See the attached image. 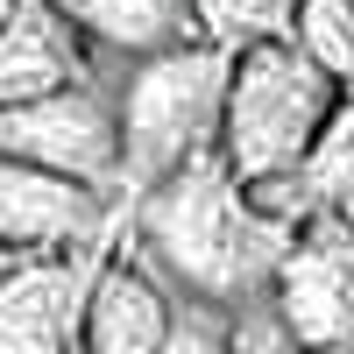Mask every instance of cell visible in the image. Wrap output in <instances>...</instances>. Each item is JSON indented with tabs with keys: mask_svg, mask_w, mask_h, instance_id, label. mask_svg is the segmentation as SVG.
I'll list each match as a JSON object with an SVG mask.
<instances>
[{
	"mask_svg": "<svg viewBox=\"0 0 354 354\" xmlns=\"http://www.w3.org/2000/svg\"><path fill=\"white\" fill-rule=\"evenodd\" d=\"M128 241L185 290V298L248 312L277 298L283 255L298 227L255 198V185L234 170L220 149L192 156L163 185L128 198Z\"/></svg>",
	"mask_w": 354,
	"mask_h": 354,
	"instance_id": "cell-1",
	"label": "cell"
},
{
	"mask_svg": "<svg viewBox=\"0 0 354 354\" xmlns=\"http://www.w3.org/2000/svg\"><path fill=\"white\" fill-rule=\"evenodd\" d=\"M227 85H234V43H220V36L135 57V64L113 71V106H121V198L163 185L170 170H185L205 149H220Z\"/></svg>",
	"mask_w": 354,
	"mask_h": 354,
	"instance_id": "cell-2",
	"label": "cell"
},
{
	"mask_svg": "<svg viewBox=\"0 0 354 354\" xmlns=\"http://www.w3.org/2000/svg\"><path fill=\"white\" fill-rule=\"evenodd\" d=\"M347 100V78H333L298 36H270V43H241L234 50V85H227V128H220V156L248 177L305 170L319 135L333 128V113Z\"/></svg>",
	"mask_w": 354,
	"mask_h": 354,
	"instance_id": "cell-3",
	"label": "cell"
},
{
	"mask_svg": "<svg viewBox=\"0 0 354 354\" xmlns=\"http://www.w3.org/2000/svg\"><path fill=\"white\" fill-rule=\"evenodd\" d=\"M0 149L121 198V106H113V78H78V85H57L43 100L0 106Z\"/></svg>",
	"mask_w": 354,
	"mask_h": 354,
	"instance_id": "cell-4",
	"label": "cell"
},
{
	"mask_svg": "<svg viewBox=\"0 0 354 354\" xmlns=\"http://www.w3.org/2000/svg\"><path fill=\"white\" fill-rule=\"evenodd\" d=\"M270 305L312 354H354V213H312L298 227Z\"/></svg>",
	"mask_w": 354,
	"mask_h": 354,
	"instance_id": "cell-5",
	"label": "cell"
},
{
	"mask_svg": "<svg viewBox=\"0 0 354 354\" xmlns=\"http://www.w3.org/2000/svg\"><path fill=\"white\" fill-rule=\"evenodd\" d=\"M121 227L93 234V241H78V248L21 255L15 277L0 283V333L8 340H36V347H85V305H93V283L106 270L113 241H121Z\"/></svg>",
	"mask_w": 354,
	"mask_h": 354,
	"instance_id": "cell-6",
	"label": "cell"
},
{
	"mask_svg": "<svg viewBox=\"0 0 354 354\" xmlns=\"http://www.w3.org/2000/svg\"><path fill=\"white\" fill-rule=\"evenodd\" d=\"M121 220H128V205L113 192L57 177L43 163H21L0 149V241L43 255V248H78L93 234H113Z\"/></svg>",
	"mask_w": 354,
	"mask_h": 354,
	"instance_id": "cell-7",
	"label": "cell"
},
{
	"mask_svg": "<svg viewBox=\"0 0 354 354\" xmlns=\"http://www.w3.org/2000/svg\"><path fill=\"white\" fill-rule=\"evenodd\" d=\"M177 305H185V290L121 227V241L93 283V305H85V354H156L177 326Z\"/></svg>",
	"mask_w": 354,
	"mask_h": 354,
	"instance_id": "cell-8",
	"label": "cell"
},
{
	"mask_svg": "<svg viewBox=\"0 0 354 354\" xmlns=\"http://www.w3.org/2000/svg\"><path fill=\"white\" fill-rule=\"evenodd\" d=\"M113 71L121 64H106L57 0H21V15L0 28V106L43 100L78 78H113Z\"/></svg>",
	"mask_w": 354,
	"mask_h": 354,
	"instance_id": "cell-9",
	"label": "cell"
},
{
	"mask_svg": "<svg viewBox=\"0 0 354 354\" xmlns=\"http://www.w3.org/2000/svg\"><path fill=\"white\" fill-rule=\"evenodd\" d=\"M106 64H135L156 50H185L213 36L205 0H57Z\"/></svg>",
	"mask_w": 354,
	"mask_h": 354,
	"instance_id": "cell-10",
	"label": "cell"
},
{
	"mask_svg": "<svg viewBox=\"0 0 354 354\" xmlns=\"http://www.w3.org/2000/svg\"><path fill=\"white\" fill-rule=\"evenodd\" d=\"M255 198L270 205V213H283L290 227H305L312 213H354V85H347V100L333 113V128L319 135L312 163L290 170V177L255 185Z\"/></svg>",
	"mask_w": 354,
	"mask_h": 354,
	"instance_id": "cell-11",
	"label": "cell"
},
{
	"mask_svg": "<svg viewBox=\"0 0 354 354\" xmlns=\"http://www.w3.org/2000/svg\"><path fill=\"white\" fill-rule=\"evenodd\" d=\"M213 15V36L220 43H270V36H298V15L305 0H205Z\"/></svg>",
	"mask_w": 354,
	"mask_h": 354,
	"instance_id": "cell-12",
	"label": "cell"
},
{
	"mask_svg": "<svg viewBox=\"0 0 354 354\" xmlns=\"http://www.w3.org/2000/svg\"><path fill=\"white\" fill-rule=\"evenodd\" d=\"M298 43H305L333 78L354 85V0H305V15H298Z\"/></svg>",
	"mask_w": 354,
	"mask_h": 354,
	"instance_id": "cell-13",
	"label": "cell"
},
{
	"mask_svg": "<svg viewBox=\"0 0 354 354\" xmlns=\"http://www.w3.org/2000/svg\"><path fill=\"white\" fill-rule=\"evenodd\" d=\"M234 319L241 312H227V305H205V298H185L177 305V326L156 354H234Z\"/></svg>",
	"mask_w": 354,
	"mask_h": 354,
	"instance_id": "cell-14",
	"label": "cell"
},
{
	"mask_svg": "<svg viewBox=\"0 0 354 354\" xmlns=\"http://www.w3.org/2000/svg\"><path fill=\"white\" fill-rule=\"evenodd\" d=\"M234 354H312V347L283 326L277 305H248L241 319H234Z\"/></svg>",
	"mask_w": 354,
	"mask_h": 354,
	"instance_id": "cell-15",
	"label": "cell"
},
{
	"mask_svg": "<svg viewBox=\"0 0 354 354\" xmlns=\"http://www.w3.org/2000/svg\"><path fill=\"white\" fill-rule=\"evenodd\" d=\"M0 354H85V347H36V340H8L0 333Z\"/></svg>",
	"mask_w": 354,
	"mask_h": 354,
	"instance_id": "cell-16",
	"label": "cell"
},
{
	"mask_svg": "<svg viewBox=\"0 0 354 354\" xmlns=\"http://www.w3.org/2000/svg\"><path fill=\"white\" fill-rule=\"evenodd\" d=\"M21 255H28V248H15V241H0V283L15 277V262H21Z\"/></svg>",
	"mask_w": 354,
	"mask_h": 354,
	"instance_id": "cell-17",
	"label": "cell"
},
{
	"mask_svg": "<svg viewBox=\"0 0 354 354\" xmlns=\"http://www.w3.org/2000/svg\"><path fill=\"white\" fill-rule=\"evenodd\" d=\"M15 15H21V0H0V28H8V21H15Z\"/></svg>",
	"mask_w": 354,
	"mask_h": 354,
	"instance_id": "cell-18",
	"label": "cell"
}]
</instances>
